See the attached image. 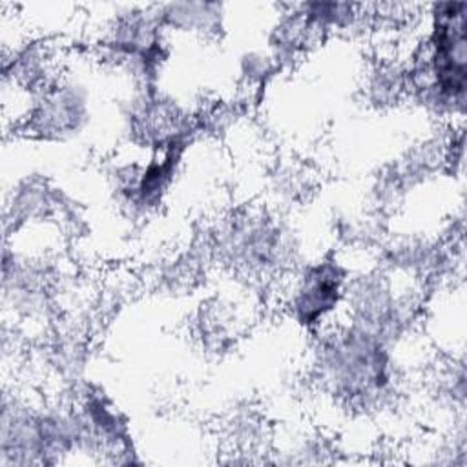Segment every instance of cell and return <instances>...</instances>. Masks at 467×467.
<instances>
[{"mask_svg":"<svg viewBox=\"0 0 467 467\" xmlns=\"http://www.w3.org/2000/svg\"><path fill=\"white\" fill-rule=\"evenodd\" d=\"M161 24L166 31H186L195 35H213L223 22L221 4L204 2H175L157 5Z\"/></svg>","mask_w":467,"mask_h":467,"instance_id":"3","label":"cell"},{"mask_svg":"<svg viewBox=\"0 0 467 467\" xmlns=\"http://www.w3.org/2000/svg\"><path fill=\"white\" fill-rule=\"evenodd\" d=\"M319 372L334 392L354 401H374L390 385L385 339L356 325L339 328L323 339Z\"/></svg>","mask_w":467,"mask_h":467,"instance_id":"1","label":"cell"},{"mask_svg":"<svg viewBox=\"0 0 467 467\" xmlns=\"http://www.w3.org/2000/svg\"><path fill=\"white\" fill-rule=\"evenodd\" d=\"M348 286L345 268L336 257H325L308 265L294 281L288 308L294 319L308 328H323L341 306Z\"/></svg>","mask_w":467,"mask_h":467,"instance_id":"2","label":"cell"}]
</instances>
